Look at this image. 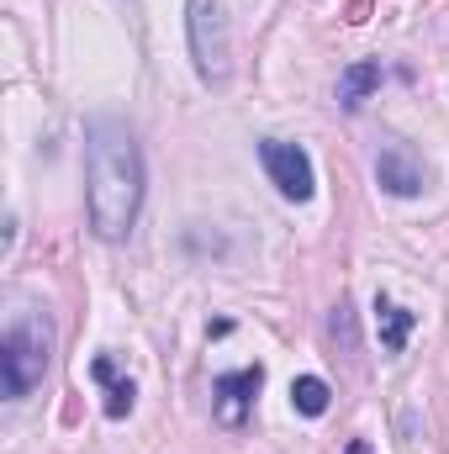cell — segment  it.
Segmentation results:
<instances>
[{"label":"cell","mask_w":449,"mask_h":454,"mask_svg":"<svg viewBox=\"0 0 449 454\" xmlns=\"http://www.w3.org/2000/svg\"><path fill=\"white\" fill-rule=\"evenodd\" d=\"M85 185H91V227L122 243L143 212V148L122 121L85 127Z\"/></svg>","instance_id":"obj_1"},{"label":"cell","mask_w":449,"mask_h":454,"mask_svg":"<svg viewBox=\"0 0 449 454\" xmlns=\"http://www.w3.org/2000/svg\"><path fill=\"white\" fill-rule=\"evenodd\" d=\"M53 364V323L43 312H21L11 328H5V343H0V375H5V396L21 402L32 396V386H43Z\"/></svg>","instance_id":"obj_2"},{"label":"cell","mask_w":449,"mask_h":454,"mask_svg":"<svg viewBox=\"0 0 449 454\" xmlns=\"http://www.w3.org/2000/svg\"><path fill=\"white\" fill-rule=\"evenodd\" d=\"M191 59H196V74L207 85H223L227 80V16H223V0H191Z\"/></svg>","instance_id":"obj_3"},{"label":"cell","mask_w":449,"mask_h":454,"mask_svg":"<svg viewBox=\"0 0 449 454\" xmlns=\"http://www.w3.org/2000/svg\"><path fill=\"white\" fill-rule=\"evenodd\" d=\"M259 164H264L270 185H275L286 201H312V191H318V175H312V159H307V148H296V143H280V137H264V143H259Z\"/></svg>","instance_id":"obj_4"},{"label":"cell","mask_w":449,"mask_h":454,"mask_svg":"<svg viewBox=\"0 0 449 454\" xmlns=\"http://www.w3.org/2000/svg\"><path fill=\"white\" fill-rule=\"evenodd\" d=\"M375 180H381V191H391V196H418V191L429 185V169H423V159H418L407 143H386V148L375 153Z\"/></svg>","instance_id":"obj_5"},{"label":"cell","mask_w":449,"mask_h":454,"mask_svg":"<svg viewBox=\"0 0 449 454\" xmlns=\"http://www.w3.org/2000/svg\"><path fill=\"white\" fill-rule=\"evenodd\" d=\"M259 386H264V370H259V364L217 375V380H212V396H217V423L238 428V423H243V412H248V402L259 396Z\"/></svg>","instance_id":"obj_6"},{"label":"cell","mask_w":449,"mask_h":454,"mask_svg":"<svg viewBox=\"0 0 449 454\" xmlns=\"http://www.w3.org/2000/svg\"><path fill=\"white\" fill-rule=\"evenodd\" d=\"M375 328H381V348H386V354H402V348H407V333L418 328V312H407V307L375 296Z\"/></svg>","instance_id":"obj_7"},{"label":"cell","mask_w":449,"mask_h":454,"mask_svg":"<svg viewBox=\"0 0 449 454\" xmlns=\"http://www.w3.org/2000/svg\"><path fill=\"white\" fill-rule=\"evenodd\" d=\"M375 85H381V64H375V59L349 64V69H343V80H338V106H343V112H354Z\"/></svg>","instance_id":"obj_8"},{"label":"cell","mask_w":449,"mask_h":454,"mask_svg":"<svg viewBox=\"0 0 449 454\" xmlns=\"http://www.w3.org/2000/svg\"><path fill=\"white\" fill-rule=\"evenodd\" d=\"M91 375L106 386V418H127V412H132V396H138V391H132V380H116V364L106 359V354L91 364Z\"/></svg>","instance_id":"obj_9"},{"label":"cell","mask_w":449,"mask_h":454,"mask_svg":"<svg viewBox=\"0 0 449 454\" xmlns=\"http://www.w3.org/2000/svg\"><path fill=\"white\" fill-rule=\"evenodd\" d=\"M328 402H334L328 380H318V375H302V380H291V407H296L302 418H323V412H328Z\"/></svg>","instance_id":"obj_10"},{"label":"cell","mask_w":449,"mask_h":454,"mask_svg":"<svg viewBox=\"0 0 449 454\" xmlns=\"http://www.w3.org/2000/svg\"><path fill=\"white\" fill-rule=\"evenodd\" d=\"M343 454H375V450H370L365 439H354V444H349V450H343Z\"/></svg>","instance_id":"obj_11"}]
</instances>
